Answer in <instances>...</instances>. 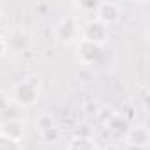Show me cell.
Segmentation results:
<instances>
[{
  "mask_svg": "<svg viewBox=\"0 0 150 150\" xmlns=\"http://www.w3.org/2000/svg\"><path fill=\"white\" fill-rule=\"evenodd\" d=\"M21 141L20 139H14V138H9L7 134L0 132V150H18L21 148Z\"/></svg>",
  "mask_w": 150,
  "mask_h": 150,
  "instance_id": "cell-11",
  "label": "cell"
},
{
  "mask_svg": "<svg viewBox=\"0 0 150 150\" xmlns=\"http://www.w3.org/2000/svg\"><path fill=\"white\" fill-rule=\"evenodd\" d=\"M124 138H125V145L131 148H141V150L150 148V131L143 124L129 125L127 131L124 132Z\"/></svg>",
  "mask_w": 150,
  "mask_h": 150,
  "instance_id": "cell-3",
  "label": "cell"
},
{
  "mask_svg": "<svg viewBox=\"0 0 150 150\" xmlns=\"http://www.w3.org/2000/svg\"><path fill=\"white\" fill-rule=\"evenodd\" d=\"M78 35H80V28H78L74 18L67 16V18H64L58 23V27H57V39L62 44H71L74 41H78L80 39Z\"/></svg>",
  "mask_w": 150,
  "mask_h": 150,
  "instance_id": "cell-5",
  "label": "cell"
},
{
  "mask_svg": "<svg viewBox=\"0 0 150 150\" xmlns=\"http://www.w3.org/2000/svg\"><path fill=\"white\" fill-rule=\"evenodd\" d=\"M122 18V11L118 9L117 4L113 2H106V0H103V2L97 6L96 9V20L103 21L104 25H117Z\"/></svg>",
  "mask_w": 150,
  "mask_h": 150,
  "instance_id": "cell-6",
  "label": "cell"
},
{
  "mask_svg": "<svg viewBox=\"0 0 150 150\" xmlns=\"http://www.w3.org/2000/svg\"><path fill=\"white\" fill-rule=\"evenodd\" d=\"M81 110H83V113H85L87 117H97L99 111H101V106H99V103H96V101H88V103L83 104Z\"/></svg>",
  "mask_w": 150,
  "mask_h": 150,
  "instance_id": "cell-14",
  "label": "cell"
},
{
  "mask_svg": "<svg viewBox=\"0 0 150 150\" xmlns=\"http://www.w3.org/2000/svg\"><path fill=\"white\" fill-rule=\"evenodd\" d=\"M127 127H129L127 118H125L122 113H111L110 118L106 120V129H108L111 134H115V136L124 134V132L127 131Z\"/></svg>",
  "mask_w": 150,
  "mask_h": 150,
  "instance_id": "cell-8",
  "label": "cell"
},
{
  "mask_svg": "<svg viewBox=\"0 0 150 150\" xmlns=\"http://www.w3.org/2000/svg\"><path fill=\"white\" fill-rule=\"evenodd\" d=\"M76 7H80L81 11H96L97 6L103 2V0H72Z\"/></svg>",
  "mask_w": 150,
  "mask_h": 150,
  "instance_id": "cell-13",
  "label": "cell"
},
{
  "mask_svg": "<svg viewBox=\"0 0 150 150\" xmlns=\"http://www.w3.org/2000/svg\"><path fill=\"white\" fill-rule=\"evenodd\" d=\"M39 94H41V88H39V78L35 76H28L21 81H18L13 88V97L14 101L23 106V108H32L35 106V103L39 101Z\"/></svg>",
  "mask_w": 150,
  "mask_h": 150,
  "instance_id": "cell-1",
  "label": "cell"
},
{
  "mask_svg": "<svg viewBox=\"0 0 150 150\" xmlns=\"http://www.w3.org/2000/svg\"><path fill=\"white\" fill-rule=\"evenodd\" d=\"M51 125H55V118L50 115V113H41V115H37V118H35V129L41 132V131H44V129H48V127H51Z\"/></svg>",
  "mask_w": 150,
  "mask_h": 150,
  "instance_id": "cell-12",
  "label": "cell"
},
{
  "mask_svg": "<svg viewBox=\"0 0 150 150\" xmlns=\"http://www.w3.org/2000/svg\"><path fill=\"white\" fill-rule=\"evenodd\" d=\"M67 148H71V150H74V148L85 150V148H99V145L96 143L94 136H81V134H76V136H72V139L67 143Z\"/></svg>",
  "mask_w": 150,
  "mask_h": 150,
  "instance_id": "cell-9",
  "label": "cell"
},
{
  "mask_svg": "<svg viewBox=\"0 0 150 150\" xmlns=\"http://www.w3.org/2000/svg\"><path fill=\"white\" fill-rule=\"evenodd\" d=\"M11 108V101H9V96L4 94V92H0V115H4L7 113Z\"/></svg>",
  "mask_w": 150,
  "mask_h": 150,
  "instance_id": "cell-15",
  "label": "cell"
},
{
  "mask_svg": "<svg viewBox=\"0 0 150 150\" xmlns=\"http://www.w3.org/2000/svg\"><path fill=\"white\" fill-rule=\"evenodd\" d=\"M0 16H2V11H0Z\"/></svg>",
  "mask_w": 150,
  "mask_h": 150,
  "instance_id": "cell-18",
  "label": "cell"
},
{
  "mask_svg": "<svg viewBox=\"0 0 150 150\" xmlns=\"http://www.w3.org/2000/svg\"><path fill=\"white\" fill-rule=\"evenodd\" d=\"M7 51H9V41H7V37H4L0 34V60L6 57Z\"/></svg>",
  "mask_w": 150,
  "mask_h": 150,
  "instance_id": "cell-16",
  "label": "cell"
},
{
  "mask_svg": "<svg viewBox=\"0 0 150 150\" xmlns=\"http://www.w3.org/2000/svg\"><path fill=\"white\" fill-rule=\"evenodd\" d=\"M80 37H83V39H87V41H92V42L103 46V44H106V41H108V37H110V30H108V25H104L103 21L92 20V21H88V23L81 28Z\"/></svg>",
  "mask_w": 150,
  "mask_h": 150,
  "instance_id": "cell-4",
  "label": "cell"
},
{
  "mask_svg": "<svg viewBox=\"0 0 150 150\" xmlns=\"http://www.w3.org/2000/svg\"><path fill=\"white\" fill-rule=\"evenodd\" d=\"M74 55H76V60L81 65H94L103 55V46L80 37L78 44H76V53Z\"/></svg>",
  "mask_w": 150,
  "mask_h": 150,
  "instance_id": "cell-2",
  "label": "cell"
},
{
  "mask_svg": "<svg viewBox=\"0 0 150 150\" xmlns=\"http://www.w3.org/2000/svg\"><path fill=\"white\" fill-rule=\"evenodd\" d=\"M39 136H41V139H42L44 143H48V145H53V143L60 141V136H62V132H60L58 125L55 124V125H51V127H48V129L41 131V132H39Z\"/></svg>",
  "mask_w": 150,
  "mask_h": 150,
  "instance_id": "cell-10",
  "label": "cell"
},
{
  "mask_svg": "<svg viewBox=\"0 0 150 150\" xmlns=\"http://www.w3.org/2000/svg\"><path fill=\"white\" fill-rule=\"evenodd\" d=\"M132 4H138V6H145V4H148V0H131Z\"/></svg>",
  "mask_w": 150,
  "mask_h": 150,
  "instance_id": "cell-17",
  "label": "cell"
},
{
  "mask_svg": "<svg viewBox=\"0 0 150 150\" xmlns=\"http://www.w3.org/2000/svg\"><path fill=\"white\" fill-rule=\"evenodd\" d=\"M0 132H4L9 138H14V139L21 141V138L25 134V124L20 118H9V120H6L2 125H0Z\"/></svg>",
  "mask_w": 150,
  "mask_h": 150,
  "instance_id": "cell-7",
  "label": "cell"
}]
</instances>
